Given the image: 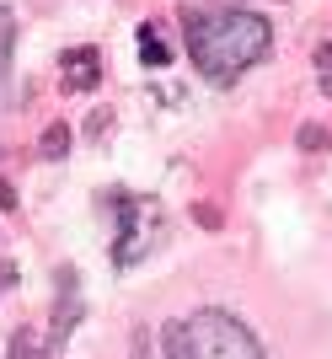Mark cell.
<instances>
[{
    "label": "cell",
    "mask_w": 332,
    "mask_h": 359,
    "mask_svg": "<svg viewBox=\"0 0 332 359\" xmlns=\"http://www.w3.org/2000/svg\"><path fill=\"white\" fill-rule=\"evenodd\" d=\"M182 27H188V54H193L198 75L209 86H230L236 75L252 70L273 48L268 16L242 11V6H226V11H209V16H188Z\"/></svg>",
    "instance_id": "obj_1"
},
{
    "label": "cell",
    "mask_w": 332,
    "mask_h": 359,
    "mask_svg": "<svg viewBox=\"0 0 332 359\" xmlns=\"http://www.w3.org/2000/svg\"><path fill=\"white\" fill-rule=\"evenodd\" d=\"M166 348L172 359H263L252 327L230 311H193L166 327Z\"/></svg>",
    "instance_id": "obj_2"
},
{
    "label": "cell",
    "mask_w": 332,
    "mask_h": 359,
    "mask_svg": "<svg viewBox=\"0 0 332 359\" xmlns=\"http://www.w3.org/2000/svg\"><path fill=\"white\" fill-rule=\"evenodd\" d=\"M113 215H118V241H113V263L118 269H134L145 257L155 252V241H161V210H155V198H139V194H107Z\"/></svg>",
    "instance_id": "obj_3"
},
{
    "label": "cell",
    "mask_w": 332,
    "mask_h": 359,
    "mask_svg": "<svg viewBox=\"0 0 332 359\" xmlns=\"http://www.w3.org/2000/svg\"><path fill=\"white\" fill-rule=\"evenodd\" d=\"M54 285H60V300H54V332H48V344L64 348L70 332H76V322H81V279H76V269H60Z\"/></svg>",
    "instance_id": "obj_4"
},
{
    "label": "cell",
    "mask_w": 332,
    "mask_h": 359,
    "mask_svg": "<svg viewBox=\"0 0 332 359\" xmlns=\"http://www.w3.org/2000/svg\"><path fill=\"white\" fill-rule=\"evenodd\" d=\"M64 91H97V81H102V54H97V48H70V54H64Z\"/></svg>",
    "instance_id": "obj_5"
},
{
    "label": "cell",
    "mask_w": 332,
    "mask_h": 359,
    "mask_svg": "<svg viewBox=\"0 0 332 359\" xmlns=\"http://www.w3.org/2000/svg\"><path fill=\"white\" fill-rule=\"evenodd\" d=\"M11 48H16V16L0 6V107L11 97Z\"/></svg>",
    "instance_id": "obj_6"
},
{
    "label": "cell",
    "mask_w": 332,
    "mask_h": 359,
    "mask_svg": "<svg viewBox=\"0 0 332 359\" xmlns=\"http://www.w3.org/2000/svg\"><path fill=\"white\" fill-rule=\"evenodd\" d=\"M54 354H60V348L48 344L38 327H16L11 332V359H54Z\"/></svg>",
    "instance_id": "obj_7"
},
{
    "label": "cell",
    "mask_w": 332,
    "mask_h": 359,
    "mask_svg": "<svg viewBox=\"0 0 332 359\" xmlns=\"http://www.w3.org/2000/svg\"><path fill=\"white\" fill-rule=\"evenodd\" d=\"M139 60L151 65V70H166V65H172V43L161 38V27H155V22H145V27H139Z\"/></svg>",
    "instance_id": "obj_8"
},
{
    "label": "cell",
    "mask_w": 332,
    "mask_h": 359,
    "mask_svg": "<svg viewBox=\"0 0 332 359\" xmlns=\"http://www.w3.org/2000/svg\"><path fill=\"white\" fill-rule=\"evenodd\" d=\"M64 150H70V123H48L43 140H38V156H43V161H60Z\"/></svg>",
    "instance_id": "obj_9"
},
{
    "label": "cell",
    "mask_w": 332,
    "mask_h": 359,
    "mask_svg": "<svg viewBox=\"0 0 332 359\" xmlns=\"http://www.w3.org/2000/svg\"><path fill=\"white\" fill-rule=\"evenodd\" d=\"M317 86L332 97V43H321V48H317Z\"/></svg>",
    "instance_id": "obj_10"
},
{
    "label": "cell",
    "mask_w": 332,
    "mask_h": 359,
    "mask_svg": "<svg viewBox=\"0 0 332 359\" xmlns=\"http://www.w3.org/2000/svg\"><path fill=\"white\" fill-rule=\"evenodd\" d=\"M134 359H151V332H134ZM155 359H172V348H166V332H161V348H155Z\"/></svg>",
    "instance_id": "obj_11"
},
{
    "label": "cell",
    "mask_w": 332,
    "mask_h": 359,
    "mask_svg": "<svg viewBox=\"0 0 332 359\" xmlns=\"http://www.w3.org/2000/svg\"><path fill=\"white\" fill-rule=\"evenodd\" d=\"M321 145H327V129L305 123V129H300V150H321Z\"/></svg>",
    "instance_id": "obj_12"
},
{
    "label": "cell",
    "mask_w": 332,
    "mask_h": 359,
    "mask_svg": "<svg viewBox=\"0 0 332 359\" xmlns=\"http://www.w3.org/2000/svg\"><path fill=\"white\" fill-rule=\"evenodd\" d=\"M16 204H22V198H16V188L0 177V210H16Z\"/></svg>",
    "instance_id": "obj_13"
},
{
    "label": "cell",
    "mask_w": 332,
    "mask_h": 359,
    "mask_svg": "<svg viewBox=\"0 0 332 359\" xmlns=\"http://www.w3.org/2000/svg\"><path fill=\"white\" fill-rule=\"evenodd\" d=\"M86 135L97 140V135H107V113H91V123H86Z\"/></svg>",
    "instance_id": "obj_14"
},
{
    "label": "cell",
    "mask_w": 332,
    "mask_h": 359,
    "mask_svg": "<svg viewBox=\"0 0 332 359\" xmlns=\"http://www.w3.org/2000/svg\"><path fill=\"white\" fill-rule=\"evenodd\" d=\"M11 285H16V269H0V295H6Z\"/></svg>",
    "instance_id": "obj_15"
}]
</instances>
